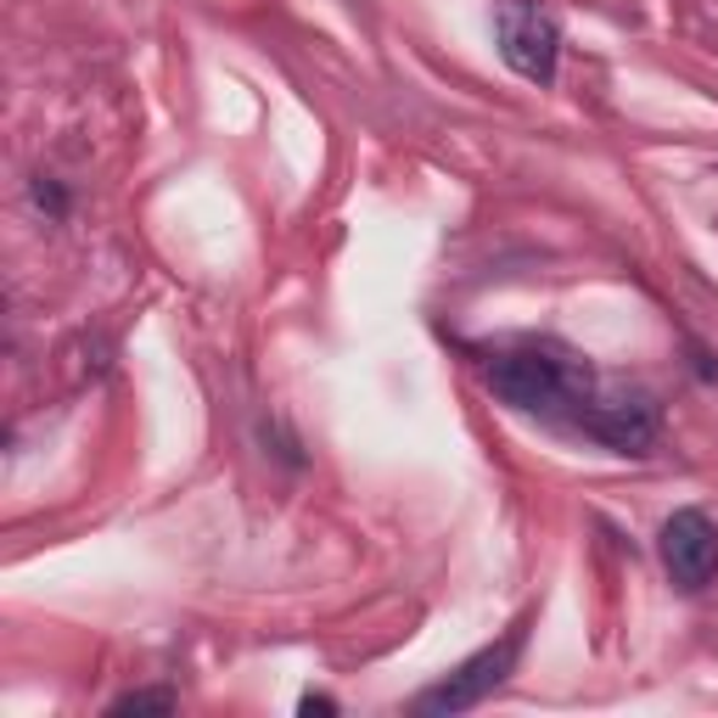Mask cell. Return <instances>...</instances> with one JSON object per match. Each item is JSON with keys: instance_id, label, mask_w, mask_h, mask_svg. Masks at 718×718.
<instances>
[{"instance_id": "3957f363", "label": "cell", "mask_w": 718, "mask_h": 718, "mask_svg": "<svg viewBox=\"0 0 718 718\" xmlns=\"http://www.w3.org/2000/svg\"><path fill=\"white\" fill-rule=\"evenodd\" d=\"M494 40H500V56L505 68L527 85H556V68H562V29L556 18L538 7V0H505L494 12Z\"/></svg>"}, {"instance_id": "52a82bcc", "label": "cell", "mask_w": 718, "mask_h": 718, "mask_svg": "<svg viewBox=\"0 0 718 718\" xmlns=\"http://www.w3.org/2000/svg\"><path fill=\"white\" fill-rule=\"evenodd\" d=\"M297 712H337V701L331 696H304V701H297Z\"/></svg>"}, {"instance_id": "6da1fadb", "label": "cell", "mask_w": 718, "mask_h": 718, "mask_svg": "<svg viewBox=\"0 0 718 718\" xmlns=\"http://www.w3.org/2000/svg\"><path fill=\"white\" fill-rule=\"evenodd\" d=\"M471 353L483 388L516 415L562 422L589 444H607L612 455H651L656 433H663V410L645 388L595 371L584 353L556 337H505Z\"/></svg>"}, {"instance_id": "5b68a950", "label": "cell", "mask_w": 718, "mask_h": 718, "mask_svg": "<svg viewBox=\"0 0 718 718\" xmlns=\"http://www.w3.org/2000/svg\"><path fill=\"white\" fill-rule=\"evenodd\" d=\"M29 197H34V208H40V214H51V219H68V192H63V180L34 174V180H29Z\"/></svg>"}, {"instance_id": "277c9868", "label": "cell", "mask_w": 718, "mask_h": 718, "mask_svg": "<svg viewBox=\"0 0 718 718\" xmlns=\"http://www.w3.org/2000/svg\"><path fill=\"white\" fill-rule=\"evenodd\" d=\"M656 556H663V573L674 578V589L696 595L707 589V578L718 573V527L701 505H685L663 522L656 533Z\"/></svg>"}, {"instance_id": "8992f818", "label": "cell", "mask_w": 718, "mask_h": 718, "mask_svg": "<svg viewBox=\"0 0 718 718\" xmlns=\"http://www.w3.org/2000/svg\"><path fill=\"white\" fill-rule=\"evenodd\" d=\"M174 707H180L174 690H130L112 701V712H174Z\"/></svg>"}, {"instance_id": "7a4b0ae2", "label": "cell", "mask_w": 718, "mask_h": 718, "mask_svg": "<svg viewBox=\"0 0 718 718\" xmlns=\"http://www.w3.org/2000/svg\"><path fill=\"white\" fill-rule=\"evenodd\" d=\"M522 645H527V618H516L494 645H483V651H471L466 663L455 668V674H444L438 685H427L422 696H415L410 707L415 712H433V718H449V712H466V707H477L483 696H494L511 674H516V663H522Z\"/></svg>"}]
</instances>
